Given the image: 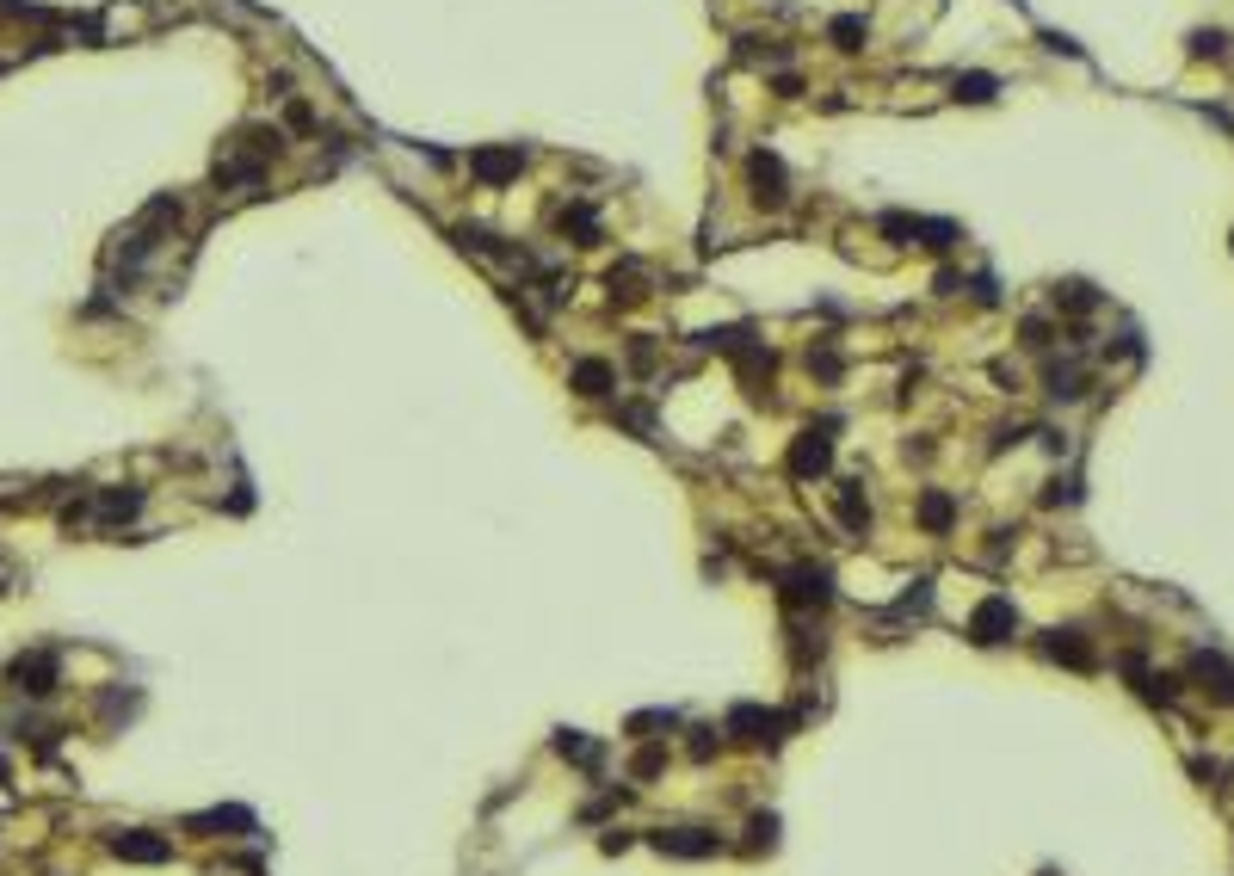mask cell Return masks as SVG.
Masks as SVG:
<instances>
[{
    "label": "cell",
    "instance_id": "8",
    "mask_svg": "<svg viewBox=\"0 0 1234 876\" xmlns=\"http://www.w3.org/2000/svg\"><path fill=\"white\" fill-rule=\"evenodd\" d=\"M920 519H926L932 531H945V525H951V500H945V494H926V500H920Z\"/></svg>",
    "mask_w": 1234,
    "mask_h": 876
},
{
    "label": "cell",
    "instance_id": "14",
    "mask_svg": "<svg viewBox=\"0 0 1234 876\" xmlns=\"http://www.w3.org/2000/svg\"><path fill=\"white\" fill-rule=\"evenodd\" d=\"M963 99H994V81H988V75H969V81H963Z\"/></svg>",
    "mask_w": 1234,
    "mask_h": 876
},
{
    "label": "cell",
    "instance_id": "7",
    "mask_svg": "<svg viewBox=\"0 0 1234 876\" xmlns=\"http://www.w3.org/2000/svg\"><path fill=\"white\" fill-rule=\"evenodd\" d=\"M1080 383H1086V371H1080L1074 358H1068V364H1049V395H1062V401H1074V395H1086Z\"/></svg>",
    "mask_w": 1234,
    "mask_h": 876
},
{
    "label": "cell",
    "instance_id": "11",
    "mask_svg": "<svg viewBox=\"0 0 1234 876\" xmlns=\"http://www.w3.org/2000/svg\"><path fill=\"white\" fill-rule=\"evenodd\" d=\"M1191 56H1228V38L1222 31H1191Z\"/></svg>",
    "mask_w": 1234,
    "mask_h": 876
},
{
    "label": "cell",
    "instance_id": "3",
    "mask_svg": "<svg viewBox=\"0 0 1234 876\" xmlns=\"http://www.w3.org/2000/svg\"><path fill=\"white\" fill-rule=\"evenodd\" d=\"M655 846H661V852H679V858H710V852H716V839H710V833L698 839L692 827H679V833H655Z\"/></svg>",
    "mask_w": 1234,
    "mask_h": 876
},
{
    "label": "cell",
    "instance_id": "10",
    "mask_svg": "<svg viewBox=\"0 0 1234 876\" xmlns=\"http://www.w3.org/2000/svg\"><path fill=\"white\" fill-rule=\"evenodd\" d=\"M124 858H167V839H118Z\"/></svg>",
    "mask_w": 1234,
    "mask_h": 876
},
{
    "label": "cell",
    "instance_id": "12",
    "mask_svg": "<svg viewBox=\"0 0 1234 876\" xmlns=\"http://www.w3.org/2000/svg\"><path fill=\"white\" fill-rule=\"evenodd\" d=\"M1056 303H1068V309H1093L1099 297H1093L1086 284H1062V290H1056Z\"/></svg>",
    "mask_w": 1234,
    "mask_h": 876
},
{
    "label": "cell",
    "instance_id": "2",
    "mask_svg": "<svg viewBox=\"0 0 1234 876\" xmlns=\"http://www.w3.org/2000/svg\"><path fill=\"white\" fill-rule=\"evenodd\" d=\"M747 173H753V186H759V204H784V167H778V155L759 149V155L747 161Z\"/></svg>",
    "mask_w": 1234,
    "mask_h": 876
},
{
    "label": "cell",
    "instance_id": "5",
    "mask_svg": "<svg viewBox=\"0 0 1234 876\" xmlns=\"http://www.w3.org/2000/svg\"><path fill=\"white\" fill-rule=\"evenodd\" d=\"M796 476H821L827 469V438H815V432H803V445H796Z\"/></svg>",
    "mask_w": 1234,
    "mask_h": 876
},
{
    "label": "cell",
    "instance_id": "13",
    "mask_svg": "<svg viewBox=\"0 0 1234 876\" xmlns=\"http://www.w3.org/2000/svg\"><path fill=\"white\" fill-rule=\"evenodd\" d=\"M858 31H864V19H840V25H833V38H840V50H858Z\"/></svg>",
    "mask_w": 1234,
    "mask_h": 876
},
{
    "label": "cell",
    "instance_id": "1",
    "mask_svg": "<svg viewBox=\"0 0 1234 876\" xmlns=\"http://www.w3.org/2000/svg\"><path fill=\"white\" fill-rule=\"evenodd\" d=\"M1012 630H1019V611H1012L1006 599H988L982 611H975V624H969V636L982 642V648H994V642H1006Z\"/></svg>",
    "mask_w": 1234,
    "mask_h": 876
},
{
    "label": "cell",
    "instance_id": "4",
    "mask_svg": "<svg viewBox=\"0 0 1234 876\" xmlns=\"http://www.w3.org/2000/svg\"><path fill=\"white\" fill-rule=\"evenodd\" d=\"M1056 661H1068V667H1093V648L1080 642V630H1049V642H1043Z\"/></svg>",
    "mask_w": 1234,
    "mask_h": 876
},
{
    "label": "cell",
    "instance_id": "9",
    "mask_svg": "<svg viewBox=\"0 0 1234 876\" xmlns=\"http://www.w3.org/2000/svg\"><path fill=\"white\" fill-rule=\"evenodd\" d=\"M476 173L482 179H506V173H519V155H476Z\"/></svg>",
    "mask_w": 1234,
    "mask_h": 876
},
{
    "label": "cell",
    "instance_id": "6",
    "mask_svg": "<svg viewBox=\"0 0 1234 876\" xmlns=\"http://www.w3.org/2000/svg\"><path fill=\"white\" fill-rule=\"evenodd\" d=\"M574 389H580V395H605V389H611V364L580 358V364H574Z\"/></svg>",
    "mask_w": 1234,
    "mask_h": 876
}]
</instances>
